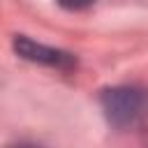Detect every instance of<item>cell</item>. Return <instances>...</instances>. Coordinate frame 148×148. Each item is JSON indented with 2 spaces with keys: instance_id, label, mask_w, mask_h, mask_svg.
Segmentation results:
<instances>
[{
  "instance_id": "obj_4",
  "label": "cell",
  "mask_w": 148,
  "mask_h": 148,
  "mask_svg": "<svg viewBox=\"0 0 148 148\" xmlns=\"http://www.w3.org/2000/svg\"><path fill=\"white\" fill-rule=\"evenodd\" d=\"M139 127H141V130H139V134H141V141H143V146L148 148V113L143 116V120L139 123Z\"/></svg>"
},
{
  "instance_id": "obj_1",
  "label": "cell",
  "mask_w": 148,
  "mask_h": 148,
  "mask_svg": "<svg viewBox=\"0 0 148 148\" xmlns=\"http://www.w3.org/2000/svg\"><path fill=\"white\" fill-rule=\"evenodd\" d=\"M102 111L113 127H132L148 113V92L136 86H113L99 95Z\"/></svg>"
},
{
  "instance_id": "obj_5",
  "label": "cell",
  "mask_w": 148,
  "mask_h": 148,
  "mask_svg": "<svg viewBox=\"0 0 148 148\" xmlns=\"http://www.w3.org/2000/svg\"><path fill=\"white\" fill-rule=\"evenodd\" d=\"M7 148H42V146L32 143V141H18V143H12V146H7Z\"/></svg>"
},
{
  "instance_id": "obj_2",
  "label": "cell",
  "mask_w": 148,
  "mask_h": 148,
  "mask_svg": "<svg viewBox=\"0 0 148 148\" xmlns=\"http://www.w3.org/2000/svg\"><path fill=\"white\" fill-rule=\"evenodd\" d=\"M14 51L30 60V62H39V65H46V67H56L60 72H69L76 67V58L67 51H60V49H53V46H46V44H39L25 35H18L14 37Z\"/></svg>"
},
{
  "instance_id": "obj_3",
  "label": "cell",
  "mask_w": 148,
  "mask_h": 148,
  "mask_svg": "<svg viewBox=\"0 0 148 148\" xmlns=\"http://www.w3.org/2000/svg\"><path fill=\"white\" fill-rule=\"evenodd\" d=\"M92 2H95V0H58L60 7H65V9H74V12L86 9V7H90Z\"/></svg>"
}]
</instances>
